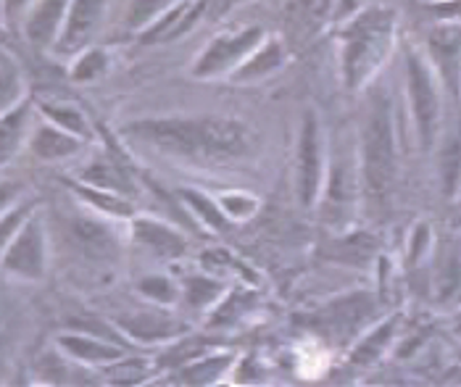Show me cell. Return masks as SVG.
Instances as JSON below:
<instances>
[{
	"label": "cell",
	"instance_id": "6da1fadb",
	"mask_svg": "<svg viewBox=\"0 0 461 387\" xmlns=\"http://www.w3.org/2000/svg\"><path fill=\"white\" fill-rule=\"evenodd\" d=\"M124 138L138 140L156 153L175 156L187 164H232L249 156L256 135L249 124L224 116H172V119H142L124 130Z\"/></svg>",
	"mask_w": 461,
	"mask_h": 387
},
{
	"label": "cell",
	"instance_id": "7a4b0ae2",
	"mask_svg": "<svg viewBox=\"0 0 461 387\" xmlns=\"http://www.w3.org/2000/svg\"><path fill=\"white\" fill-rule=\"evenodd\" d=\"M395 32L391 8L361 11L343 30V79L348 87H361L388 58Z\"/></svg>",
	"mask_w": 461,
	"mask_h": 387
},
{
	"label": "cell",
	"instance_id": "3957f363",
	"mask_svg": "<svg viewBox=\"0 0 461 387\" xmlns=\"http://www.w3.org/2000/svg\"><path fill=\"white\" fill-rule=\"evenodd\" d=\"M361 175L369 198L383 203L395 179V138L388 101H375L366 116L361 145Z\"/></svg>",
	"mask_w": 461,
	"mask_h": 387
},
{
	"label": "cell",
	"instance_id": "277c9868",
	"mask_svg": "<svg viewBox=\"0 0 461 387\" xmlns=\"http://www.w3.org/2000/svg\"><path fill=\"white\" fill-rule=\"evenodd\" d=\"M0 269L16 280L40 282L48 274V235L37 212L22 224L14 240L0 253Z\"/></svg>",
	"mask_w": 461,
	"mask_h": 387
},
{
	"label": "cell",
	"instance_id": "5b68a950",
	"mask_svg": "<svg viewBox=\"0 0 461 387\" xmlns=\"http://www.w3.org/2000/svg\"><path fill=\"white\" fill-rule=\"evenodd\" d=\"M264 40H267V35L261 27H249V30H240L232 35L213 37L209 48L193 64V76L212 79V76H219L224 71L238 69Z\"/></svg>",
	"mask_w": 461,
	"mask_h": 387
},
{
	"label": "cell",
	"instance_id": "8992f818",
	"mask_svg": "<svg viewBox=\"0 0 461 387\" xmlns=\"http://www.w3.org/2000/svg\"><path fill=\"white\" fill-rule=\"evenodd\" d=\"M406 76H409V98H411V113L417 124V135L425 148L432 145L440 119V98L432 82V71L417 53H409L406 58Z\"/></svg>",
	"mask_w": 461,
	"mask_h": 387
},
{
	"label": "cell",
	"instance_id": "52a82bcc",
	"mask_svg": "<svg viewBox=\"0 0 461 387\" xmlns=\"http://www.w3.org/2000/svg\"><path fill=\"white\" fill-rule=\"evenodd\" d=\"M106 5L108 0H69L64 30L56 40L53 50L59 56H77L82 48H87L104 22Z\"/></svg>",
	"mask_w": 461,
	"mask_h": 387
},
{
	"label": "cell",
	"instance_id": "ba28073f",
	"mask_svg": "<svg viewBox=\"0 0 461 387\" xmlns=\"http://www.w3.org/2000/svg\"><path fill=\"white\" fill-rule=\"evenodd\" d=\"M321 140L320 124L314 113H306L303 127H301V140H298V198L303 206H314L321 193Z\"/></svg>",
	"mask_w": 461,
	"mask_h": 387
},
{
	"label": "cell",
	"instance_id": "9c48e42d",
	"mask_svg": "<svg viewBox=\"0 0 461 387\" xmlns=\"http://www.w3.org/2000/svg\"><path fill=\"white\" fill-rule=\"evenodd\" d=\"M427 53L446 82V87L456 95L461 90V22H446L427 32Z\"/></svg>",
	"mask_w": 461,
	"mask_h": 387
},
{
	"label": "cell",
	"instance_id": "30bf717a",
	"mask_svg": "<svg viewBox=\"0 0 461 387\" xmlns=\"http://www.w3.org/2000/svg\"><path fill=\"white\" fill-rule=\"evenodd\" d=\"M69 0H35L22 19L24 35L35 48H53L64 30Z\"/></svg>",
	"mask_w": 461,
	"mask_h": 387
},
{
	"label": "cell",
	"instance_id": "8fae6325",
	"mask_svg": "<svg viewBox=\"0 0 461 387\" xmlns=\"http://www.w3.org/2000/svg\"><path fill=\"white\" fill-rule=\"evenodd\" d=\"M206 5L209 0H179L142 30L140 40L142 42H164V40H177L187 35L195 27V22L203 16Z\"/></svg>",
	"mask_w": 461,
	"mask_h": 387
},
{
	"label": "cell",
	"instance_id": "7c38bea8",
	"mask_svg": "<svg viewBox=\"0 0 461 387\" xmlns=\"http://www.w3.org/2000/svg\"><path fill=\"white\" fill-rule=\"evenodd\" d=\"M27 145L32 150V156L40 161H67L82 153V145L85 140L71 135L67 130L40 119L35 127H30V138Z\"/></svg>",
	"mask_w": 461,
	"mask_h": 387
},
{
	"label": "cell",
	"instance_id": "4fadbf2b",
	"mask_svg": "<svg viewBox=\"0 0 461 387\" xmlns=\"http://www.w3.org/2000/svg\"><path fill=\"white\" fill-rule=\"evenodd\" d=\"M56 348L67 358L85 364V366H111L113 361L124 358V351L113 343H106L101 338L85 335V332H61L56 338Z\"/></svg>",
	"mask_w": 461,
	"mask_h": 387
},
{
	"label": "cell",
	"instance_id": "5bb4252c",
	"mask_svg": "<svg viewBox=\"0 0 461 387\" xmlns=\"http://www.w3.org/2000/svg\"><path fill=\"white\" fill-rule=\"evenodd\" d=\"M32 113H35V104L24 98L19 106L0 116V169L8 166L16 158V153L27 145Z\"/></svg>",
	"mask_w": 461,
	"mask_h": 387
},
{
	"label": "cell",
	"instance_id": "9a60e30c",
	"mask_svg": "<svg viewBox=\"0 0 461 387\" xmlns=\"http://www.w3.org/2000/svg\"><path fill=\"white\" fill-rule=\"evenodd\" d=\"M132 238L135 243H140L145 250H150L158 258H179L185 253V238L175 227L156 221V219H135L132 221Z\"/></svg>",
	"mask_w": 461,
	"mask_h": 387
},
{
	"label": "cell",
	"instance_id": "2e32d148",
	"mask_svg": "<svg viewBox=\"0 0 461 387\" xmlns=\"http://www.w3.org/2000/svg\"><path fill=\"white\" fill-rule=\"evenodd\" d=\"M71 235H74V243L79 246V250L85 256H90L93 261H108V258H113L119 253L113 232L108 230V224H104L101 219L77 216L71 221Z\"/></svg>",
	"mask_w": 461,
	"mask_h": 387
},
{
	"label": "cell",
	"instance_id": "e0dca14e",
	"mask_svg": "<svg viewBox=\"0 0 461 387\" xmlns=\"http://www.w3.org/2000/svg\"><path fill=\"white\" fill-rule=\"evenodd\" d=\"M79 182L93 184V187H101V190L119 193V195H132V193H135L132 179H130L127 172L122 169V164L113 161L111 156L93 158V161L79 172Z\"/></svg>",
	"mask_w": 461,
	"mask_h": 387
},
{
	"label": "cell",
	"instance_id": "ac0fdd59",
	"mask_svg": "<svg viewBox=\"0 0 461 387\" xmlns=\"http://www.w3.org/2000/svg\"><path fill=\"white\" fill-rule=\"evenodd\" d=\"M71 190L98 213L111 216V219H130L132 216V206L127 201V195H119V193H111V190H101V187H93V184H85V182H69Z\"/></svg>",
	"mask_w": 461,
	"mask_h": 387
},
{
	"label": "cell",
	"instance_id": "d6986e66",
	"mask_svg": "<svg viewBox=\"0 0 461 387\" xmlns=\"http://www.w3.org/2000/svg\"><path fill=\"white\" fill-rule=\"evenodd\" d=\"M283 67V45L277 40H264L249 58L235 69L238 82H250V79H261L267 74Z\"/></svg>",
	"mask_w": 461,
	"mask_h": 387
},
{
	"label": "cell",
	"instance_id": "ffe728a7",
	"mask_svg": "<svg viewBox=\"0 0 461 387\" xmlns=\"http://www.w3.org/2000/svg\"><path fill=\"white\" fill-rule=\"evenodd\" d=\"M35 111L40 113V119H45V122H50V124H56V127H61V130H67V132L82 138L85 142L90 140V135H93V130H90L85 113L77 111L74 106H69V104H53V101L45 104V101H40V104H35Z\"/></svg>",
	"mask_w": 461,
	"mask_h": 387
},
{
	"label": "cell",
	"instance_id": "44dd1931",
	"mask_svg": "<svg viewBox=\"0 0 461 387\" xmlns=\"http://www.w3.org/2000/svg\"><path fill=\"white\" fill-rule=\"evenodd\" d=\"M27 98L24 76L16 61L5 53H0V116L8 113L14 106H19Z\"/></svg>",
	"mask_w": 461,
	"mask_h": 387
},
{
	"label": "cell",
	"instance_id": "7402d4cb",
	"mask_svg": "<svg viewBox=\"0 0 461 387\" xmlns=\"http://www.w3.org/2000/svg\"><path fill=\"white\" fill-rule=\"evenodd\" d=\"M122 327L127 335L138 338V340H167V338H175L179 335L185 327H179L177 321L172 319H161V317H132V319H122Z\"/></svg>",
	"mask_w": 461,
	"mask_h": 387
},
{
	"label": "cell",
	"instance_id": "603a6c76",
	"mask_svg": "<svg viewBox=\"0 0 461 387\" xmlns=\"http://www.w3.org/2000/svg\"><path fill=\"white\" fill-rule=\"evenodd\" d=\"M440 179L448 195H456L461 187V127L451 132L440 148Z\"/></svg>",
	"mask_w": 461,
	"mask_h": 387
},
{
	"label": "cell",
	"instance_id": "cb8c5ba5",
	"mask_svg": "<svg viewBox=\"0 0 461 387\" xmlns=\"http://www.w3.org/2000/svg\"><path fill=\"white\" fill-rule=\"evenodd\" d=\"M182 201L198 219H203V224H209L213 232H227L230 230V216L209 195H203L198 190H182Z\"/></svg>",
	"mask_w": 461,
	"mask_h": 387
},
{
	"label": "cell",
	"instance_id": "d4e9b609",
	"mask_svg": "<svg viewBox=\"0 0 461 387\" xmlns=\"http://www.w3.org/2000/svg\"><path fill=\"white\" fill-rule=\"evenodd\" d=\"M230 364H232V356H209L203 361H195V364L179 369V382H185V385H212L227 372Z\"/></svg>",
	"mask_w": 461,
	"mask_h": 387
},
{
	"label": "cell",
	"instance_id": "484cf974",
	"mask_svg": "<svg viewBox=\"0 0 461 387\" xmlns=\"http://www.w3.org/2000/svg\"><path fill=\"white\" fill-rule=\"evenodd\" d=\"M356 182L354 172L346 158H338V164L330 172V184H327V206L332 209H346L354 198Z\"/></svg>",
	"mask_w": 461,
	"mask_h": 387
},
{
	"label": "cell",
	"instance_id": "4316f807",
	"mask_svg": "<svg viewBox=\"0 0 461 387\" xmlns=\"http://www.w3.org/2000/svg\"><path fill=\"white\" fill-rule=\"evenodd\" d=\"M108 71V53L101 48H82L71 64V79L74 82H95Z\"/></svg>",
	"mask_w": 461,
	"mask_h": 387
},
{
	"label": "cell",
	"instance_id": "83f0119b",
	"mask_svg": "<svg viewBox=\"0 0 461 387\" xmlns=\"http://www.w3.org/2000/svg\"><path fill=\"white\" fill-rule=\"evenodd\" d=\"M179 0H132L127 11V27L145 30L150 22H156L164 11H169Z\"/></svg>",
	"mask_w": 461,
	"mask_h": 387
},
{
	"label": "cell",
	"instance_id": "f1b7e54d",
	"mask_svg": "<svg viewBox=\"0 0 461 387\" xmlns=\"http://www.w3.org/2000/svg\"><path fill=\"white\" fill-rule=\"evenodd\" d=\"M37 212V201H19L16 206H11L8 212L0 216V253L5 250V246L14 240V235L22 230V224Z\"/></svg>",
	"mask_w": 461,
	"mask_h": 387
},
{
	"label": "cell",
	"instance_id": "f546056e",
	"mask_svg": "<svg viewBox=\"0 0 461 387\" xmlns=\"http://www.w3.org/2000/svg\"><path fill=\"white\" fill-rule=\"evenodd\" d=\"M182 292H185V301L190 306L201 309V306L216 303L224 295V287H221V282L209 280V277H190V280L185 282V290Z\"/></svg>",
	"mask_w": 461,
	"mask_h": 387
},
{
	"label": "cell",
	"instance_id": "4dcf8cb0",
	"mask_svg": "<svg viewBox=\"0 0 461 387\" xmlns=\"http://www.w3.org/2000/svg\"><path fill=\"white\" fill-rule=\"evenodd\" d=\"M219 206L230 216V221H243V219H250L256 213L258 201L253 195H246V193H224L219 198Z\"/></svg>",
	"mask_w": 461,
	"mask_h": 387
},
{
	"label": "cell",
	"instance_id": "1f68e13d",
	"mask_svg": "<svg viewBox=\"0 0 461 387\" xmlns=\"http://www.w3.org/2000/svg\"><path fill=\"white\" fill-rule=\"evenodd\" d=\"M140 292L145 298H150L153 303H161V306H169L179 298L177 287L164 277H148L140 282Z\"/></svg>",
	"mask_w": 461,
	"mask_h": 387
},
{
	"label": "cell",
	"instance_id": "d6a6232c",
	"mask_svg": "<svg viewBox=\"0 0 461 387\" xmlns=\"http://www.w3.org/2000/svg\"><path fill=\"white\" fill-rule=\"evenodd\" d=\"M145 364L138 358H119L111 364V382H119V385H127V382H140L142 374H145Z\"/></svg>",
	"mask_w": 461,
	"mask_h": 387
},
{
	"label": "cell",
	"instance_id": "836d02e7",
	"mask_svg": "<svg viewBox=\"0 0 461 387\" xmlns=\"http://www.w3.org/2000/svg\"><path fill=\"white\" fill-rule=\"evenodd\" d=\"M14 301L8 295V290L0 284V353L5 351V346L14 338V321H16V311H14Z\"/></svg>",
	"mask_w": 461,
	"mask_h": 387
},
{
	"label": "cell",
	"instance_id": "e575fe53",
	"mask_svg": "<svg viewBox=\"0 0 461 387\" xmlns=\"http://www.w3.org/2000/svg\"><path fill=\"white\" fill-rule=\"evenodd\" d=\"M35 0H0V19L5 24H14L19 19H24V14L30 11Z\"/></svg>",
	"mask_w": 461,
	"mask_h": 387
},
{
	"label": "cell",
	"instance_id": "d590c367",
	"mask_svg": "<svg viewBox=\"0 0 461 387\" xmlns=\"http://www.w3.org/2000/svg\"><path fill=\"white\" fill-rule=\"evenodd\" d=\"M24 195V184L22 182H0V216L8 212L11 206H16Z\"/></svg>",
	"mask_w": 461,
	"mask_h": 387
},
{
	"label": "cell",
	"instance_id": "8d00e7d4",
	"mask_svg": "<svg viewBox=\"0 0 461 387\" xmlns=\"http://www.w3.org/2000/svg\"><path fill=\"white\" fill-rule=\"evenodd\" d=\"M432 14L446 22H461V0H440L432 5Z\"/></svg>",
	"mask_w": 461,
	"mask_h": 387
}]
</instances>
